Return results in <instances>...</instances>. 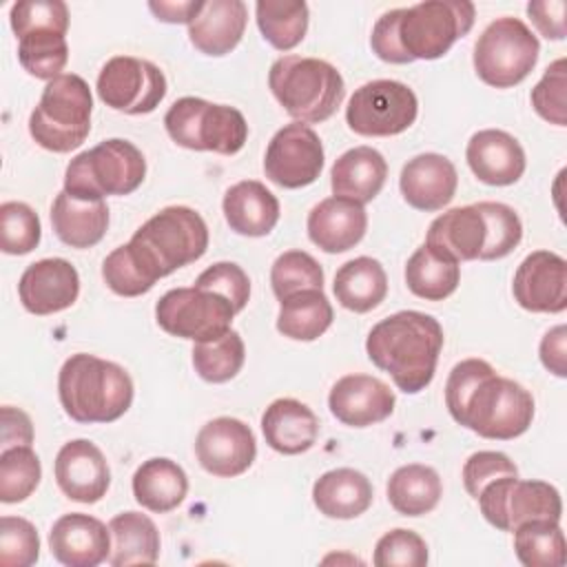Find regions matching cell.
Listing matches in <instances>:
<instances>
[{
    "mask_svg": "<svg viewBox=\"0 0 567 567\" xmlns=\"http://www.w3.org/2000/svg\"><path fill=\"white\" fill-rule=\"evenodd\" d=\"M476 9L467 0H425L385 11L372 27L370 47L390 64L443 58L474 27Z\"/></svg>",
    "mask_w": 567,
    "mask_h": 567,
    "instance_id": "cell-1",
    "label": "cell"
},
{
    "mask_svg": "<svg viewBox=\"0 0 567 567\" xmlns=\"http://www.w3.org/2000/svg\"><path fill=\"white\" fill-rule=\"evenodd\" d=\"M441 348V323L419 310H401L381 319L365 339L370 361L388 372L405 394H416L432 383Z\"/></svg>",
    "mask_w": 567,
    "mask_h": 567,
    "instance_id": "cell-2",
    "label": "cell"
},
{
    "mask_svg": "<svg viewBox=\"0 0 567 567\" xmlns=\"http://www.w3.org/2000/svg\"><path fill=\"white\" fill-rule=\"evenodd\" d=\"M58 396L78 423H111L126 414L133 403L131 374L106 359L89 352L71 354L58 374Z\"/></svg>",
    "mask_w": 567,
    "mask_h": 567,
    "instance_id": "cell-3",
    "label": "cell"
},
{
    "mask_svg": "<svg viewBox=\"0 0 567 567\" xmlns=\"http://www.w3.org/2000/svg\"><path fill=\"white\" fill-rule=\"evenodd\" d=\"M268 86L284 111L303 124L332 117L346 95V84L337 66L303 55L277 58L268 71Z\"/></svg>",
    "mask_w": 567,
    "mask_h": 567,
    "instance_id": "cell-4",
    "label": "cell"
},
{
    "mask_svg": "<svg viewBox=\"0 0 567 567\" xmlns=\"http://www.w3.org/2000/svg\"><path fill=\"white\" fill-rule=\"evenodd\" d=\"M128 246L144 270L157 281L206 252L208 226L188 206H166L135 230Z\"/></svg>",
    "mask_w": 567,
    "mask_h": 567,
    "instance_id": "cell-5",
    "label": "cell"
},
{
    "mask_svg": "<svg viewBox=\"0 0 567 567\" xmlns=\"http://www.w3.org/2000/svg\"><path fill=\"white\" fill-rule=\"evenodd\" d=\"M452 419L483 439L512 441L527 432L534 419V396L514 379L487 370L461 401Z\"/></svg>",
    "mask_w": 567,
    "mask_h": 567,
    "instance_id": "cell-6",
    "label": "cell"
},
{
    "mask_svg": "<svg viewBox=\"0 0 567 567\" xmlns=\"http://www.w3.org/2000/svg\"><path fill=\"white\" fill-rule=\"evenodd\" d=\"M93 95L84 78L62 73L47 82L38 106L29 115V133L51 153L78 148L91 133Z\"/></svg>",
    "mask_w": 567,
    "mask_h": 567,
    "instance_id": "cell-7",
    "label": "cell"
},
{
    "mask_svg": "<svg viewBox=\"0 0 567 567\" xmlns=\"http://www.w3.org/2000/svg\"><path fill=\"white\" fill-rule=\"evenodd\" d=\"M146 175L142 151L120 137L100 142L78 153L64 171V190L82 197L104 199V195H131Z\"/></svg>",
    "mask_w": 567,
    "mask_h": 567,
    "instance_id": "cell-8",
    "label": "cell"
},
{
    "mask_svg": "<svg viewBox=\"0 0 567 567\" xmlns=\"http://www.w3.org/2000/svg\"><path fill=\"white\" fill-rule=\"evenodd\" d=\"M164 126L177 146L190 151L235 155L248 140V124L241 111L193 95L171 104L164 115Z\"/></svg>",
    "mask_w": 567,
    "mask_h": 567,
    "instance_id": "cell-9",
    "label": "cell"
},
{
    "mask_svg": "<svg viewBox=\"0 0 567 567\" xmlns=\"http://www.w3.org/2000/svg\"><path fill=\"white\" fill-rule=\"evenodd\" d=\"M540 44L532 29L512 16L496 18L485 27L474 44V71L494 86L509 89L520 84L538 62Z\"/></svg>",
    "mask_w": 567,
    "mask_h": 567,
    "instance_id": "cell-10",
    "label": "cell"
},
{
    "mask_svg": "<svg viewBox=\"0 0 567 567\" xmlns=\"http://www.w3.org/2000/svg\"><path fill=\"white\" fill-rule=\"evenodd\" d=\"M235 308L228 299L204 288H173L155 306L157 326L179 339L206 343L224 337L233 323Z\"/></svg>",
    "mask_w": 567,
    "mask_h": 567,
    "instance_id": "cell-11",
    "label": "cell"
},
{
    "mask_svg": "<svg viewBox=\"0 0 567 567\" xmlns=\"http://www.w3.org/2000/svg\"><path fill=\"white\" fill-rule=\"evenodd\" d=\"M419 115L414 91L396 80H372L359 86L346 106V122L357 135L390 137L408 131Z\"/></svg>",
    "mask_w": 567,
    "mask_h": 567,
    "instance_id": "cell-12",
    "label": "cell"
},
{
    "mask_svg": "<svg viewBox=\"0 0 567 567\" xmlns=\"http://www.w3.org/2000/svg\"><path fill=\"white\" fill-rule=\"evenodd\" d=\"M476 501L485 520L501 532H514L520 523L534 518L560 520L563 516L560 494L545 481L501 476L487 483Z\"/></svg>",
    "mask_w": 567,
    "mask_h": 567,
    "instance_id": "cell-13",
    "label": "cell"
},
{
    "mask_svg": "<svg viewBox=\"0 0 567 567\" xmlns=\"http://www.w3.org/2000/svg\"><path fill=\"white\" fill-rule=\"evenodd\" d=\"M97 95L113 111L144 115L159 106L166 95V75L148 60L133 55L111 58L97 75Z\"/></svg>",
    "mask_w": 567,
    "mask_h": 567,
    "instance_id": "cell-14",
    "label": "cell"
},
{
    "mask_svg": "<svg viewBox=\"0 0 567 567\" xmlns=\"http://www.w3.org/2000/svg\"><path fill=\"white\" fill-rule=\"evenodd\" d=\"M323 144L303 122L279 128L268 142L264 155L266 177L281 188H303L321 175Z\"/></svg>",
    "mask_w": 567,
    "mask_h": 567,
    "instance_id": "cell-15",
    "label": "cell"
},
{
    "mask_svg": "<svg viewBox=\"0 0 567 567\" xmlns=\"http://www.w3.org/2000/svg\"><path fill=\"white\" fill-rule=\"evenodd\" d=\"M195 454L208 474L233 478L252 465L257 456V441L244 421L217 416L197 432Z\"/></svg>",
    "mask_w": 567,
    "mask_h": 567,
    "instance_id": "cell-16",
    "label": "cell"
},
{
    "mask_svg": "<svg viewBox=\"0 0 567 567\" xmlns=\"http://www.w3.org/2000/svg\"><path fill=\"white\" fill-rule=\"evenodd\" d=\"M512 292L529 312H563L567 308V261L551 250L529 252L514 272Z\"/></svg>",
    "mask_w": 567,
    "mask_h": 567,
    "instance_id": "cell-17",
    "label": "cell"
},
{
    "mask_svg": "<svg viewBox=\"0 0 567 567\" xmlns=\"http://www.w3.org/2000/svg\"><path fill=\"white\" fill-rule=\"evenodd\" d=\"M18 295L27 312L44 317L71 308L80 295V275L62 257H47L27 266Z\"/></svg>",
    "mask_w": 567,
    "mask_h": 567,
    "instance_id": "cell-18",
    "label": "cell"
},
{
    "mask_svg": "<svg viewBox=\"0 0 567 567\" xmlns=\"http://www.w3.org/2000/svg\"><path fill=\"white\" fill-rule=\"evenodd\" d=\"M55 483L64 496L78 503H97L111 485V470L102 450L89 439L64 443L53 463Z\"/></svg>",
    "mask_w": 567,
    "mask_h": 567,
    "instance_id": "cell-19",
    "label": "cell"
},
{
    "mask_svg": "<svg viewBox=\"0 0 567 567\" xmlns=\"http://www.w3.org/2000/svg\"><path fill=\"white\" fill-rule=\"evenodd\" d=\"M394 403L396 399L390 385L370 374H346L328 394L332 416L350 427H368L385 421L394 412Z\"/></svg>",
    "mask_w": 567,
    "mask_h": 567,
    "instance_id": "cell-20",
    "label": "cell"
},
{
    "mask_svg": "<svg viewBox=\"0 0 567 567\" xmlns=\"http://www.w3.org/2000/svg\"><path fill=\"white\" fill-rule=\"evenodd\" d=\"M49 549L66 567H97L111 554V532L100 518L71 512L53 523Z\"/></svg>",
    "mask_w": 567,
    "mask_h": 567,
    "instance_id": "cell-21",
    "label": "cell"
},
{
    "mask_svg": "<svg viewBox=\"0 0 567 567\" xmlns=\"http://www.w3.org/2000/svg\"><path fill=\"white\" fill-rule=\"evenodd\" d=\"M465 159L476 179L489 186L516 184L527 166L520 142L501 128L474 133L467 142Z\"/></svg>",
    "mask_w": 567,
    "mask_h": 567,
    "instance_id": "cell-22",
    "label": "cell"
},
{
    "mask_svg": "<svg viewBox=\"0 0 567 567\" xmlns=\"http://www.w3.org/2000/svg\"><path fill=\"white\" fill-rule=\"evenodd\" d=\"M458 175L454 164L439 153H421L401 168L399 188L403 199L416 210H441L456 193Z\"/></svg>",
    "mask_w": 567,
    "mask_h": 567,
    "instance_id": "cell-23",
    "label": "cell"
},
{
    "mask_svg": "<svg viewBox=\"0 0 567 567\" xmlns=\"http://www.w3.org/2000/svg\"><path fill=\"white\" fill-rule=\"evenodd\" d=\"M248 22V7L241 0H199L195 16L188 22V40L204 55L230 53Z\"/></svg>",
    "mask_w": 567,
    "mask_h": 567,
    "instance_id": "cell-24",
    "label": "cell"
},
{
    "mask_svg": "<svg viewBox=\"0 0 567 567\" xmlns=\"http://www.w3.org/2000/svg\"><path fill=\"white\" fill-rule=\"evenodd\" d=\"M308 237L323 252L337 255L354 248L368 228L365 208L346 197H326L308 213Z\"/></svg>",
    "mask_w": 567,
    "mask_h": 567,
    "instance_id": "cell-25",
    "label": "cell"
},
{
    "mask_svg": "<svg viewBox=\"0 0 567 567\" xmlns=\"http://www.w3.org/2000/svg\"><path fill=\"white\" fill-rule=\"evenodd\" d=\"M425 244L458 264L481 259L487 246V221L483 210L478 204L445 210L430 224Z\"/></svg>",
    "mask_w": 567,
    "mask_h": 567,
    "instance_id": "cell-26",
    "label": "cell"
},
{
    "mask_svg": "<svg viewBox=\"0 0 567 567\" xmlns=\"http://www.w3.org/2000/svg\"><path fill=\"white\" fill-rule=\"evenodd\" d=\"M51 226L58 239L71 248H91L102 241L109 228V206L104 199L60 190L51 206Z\"/></svg>",
    "mask_w": 567,
    "mask_h": 567,
    "instance_id": "cell-27",
    "label": "cell"
},
{
    "mask_svg": "<svg viewBox=\"0 0 567 567\" xmlns=\"http://www.w3.org/2000/svg\"><path fill=\"white\" fill-rule=\"evenodd\" d=\"M261 432L275 452L295 456L315 445L319 419L297 399H275L261 414Z\"/></svg>",
    "mask_w": 567,
    "mask_h": 567,
    "instance_id": "cell-28",
    "label": "cell"
},
{
    "mask_svg": "<svg viewBox=\"0 0 567 567\" xmlns=\"http://www.w3.org/2000/svg\"><path fill=\"white\" fill-rule=\"evenodd\" d=\"M230 230L244 237H264L279 221V199L257 179L233 184L221 202Z\"/></svg>",
    "mask_w": 567,
    "mask_h": 567,
    "instance_id": "cell-29",
    "label": "cell"
},
{
    "mask_svg": "<svg viewBox=\"0 0 567 567\" xmlns=\"http://www.w3.org/2000/svg\"><path fill=\"white\" fill-rule=\"evenodd\" d=\"M388 177V162L372 146H354L337 157L330 171L334 197H346L357 204L372 202Z\"/></svg>",
    "mask_w": 567,
    "mask_h": 567,
    "instance_id": "cell-30",
    "label": "cell"
},
{
    "mask_svg": "<svg viewBox=\"0 0 567 567\" xmlns=\"http://www.w3.org/2000/svg\"><path fill=\"white\" fill-rule=\"evenodd\" d=\"M372 483L365 474L352 467H337L321 474L312 485L315 507L339 520L361 516L372 505Z\"/></svg>",
    "mask_w": 567,
    "mask_h": 567,
    "instance_id": "cell-31",
    "label": "cell"
},
{
    "mask_svg": "<svg viewBox=\"0 0 567 567\" xmlns=\"http://www.w3.org/2000/svg\"><path fill=\"white\" fill-rule=\"evenodd\" d=\"M186 494V472L166 456H153L144 461L133 474V496L148 512L166 514L182 505Z\"/></svg>",
    "mask_w": 567,
    "mask_h": 567,
    "instance_id": "cell-32",
    "label": "cell"
},
{
    "mask_svg": "<svg viewBox=\"0 0 567 567\" xmlns=\"http://www.w3.org/2000/svg\"><path fill=\"white\" fill-rule=\"evenodd\" d=\"M111 554L113 567L155 565L159 558V532L155 523L142 512H122L111 518Z\"/></svg>",
    "mask_w": 567,
    "mask_h": 567,
    "instance_id": "cell-33",
    "label": "cell"
},
{
    "mask_svg": "<svg viewBox=\"0 0 567 567\" xmlns=\"http://www.w3.org/2000/svg\"><path fill=\"white\" fill-rule=\"evenodd\" d=\"M332 290L346 310L363 315L385 299L388 275L381 261L372 257H354L337 270Z\"/></svg>",
    "mask_w": 567,
    "mask_h": 567,
    "instance_id": "cell-34",
    "label": "cell"
},
{
    "mask_svg": "<svg viewBox=\"0 0 567 567\" xmlns=\"http://www.w3.org/2000/svg\"><path fill=\"white\" fill-rule=\"evenodd\" d=\"M385 492L390 505L401 516H423L439 505L443 483L434 467L410 463L392 472Z\"/></svg>",
    "mask_w": 567,
    "mask_h": 567,
    "instance_id": "cell-35",
    "label": "cell"
},
{
    "mask_svg": "<svg viewBox=\"0 0 567 567\" xmlns=\"http://www.w3.org/2000/svg\"><path fill=\"white\" fill-rule=\"evenodd\" d=\"M458 261L436 252L427 244L419 246L405 264V284L410 292L425 301L447 299L458 288Z\"/></svg>",
    "mask_w": 567,
    "mask_h": 567,
    "instance_id": "cell-36",
    "label": "cell"
},
{
    "mask_svg": "<svg viewBox=\"0 0 567 567\" xmlns=\"http://www.w3.org/2000/svg\"><path fill=\"white\" fill-rule=\"evenodd\" d=\"M277 330L295 341H315L332 323L334 312L323 290H303L279 301Z\"/></svg>",
    "mask_w": 567,
    "mask_h": 567,
    "instance_id": "cell-37",
    "label": "cell"
},
{
    "mask_svg": "<svg viewBox=\"0 0 567 567\" xmlns=\"http://www.w3.org/2000/svg\"><path fill=\"white\" fill-rule=\"evenodd\" d=\"M514 551L525 567H563L567 543L560 520L534 518L520 523L514 532Z\"/></svg>",
    "mask_w": 567,
    "mask_h": 567,
    "instance_id": "cell-38",
    "label": "cell"
},
{
    "mask_svg": "<svg viewBox=\"0 0 567 567\" xmlns=\"http://www.w3.org/2000/svg\"><path fill=\"white\" fill-rule=\"evenodd\" d=\"M255 16L264 40L277 51H290L306 38L310 13L303 0H259Z\"/></svg>",
    "mask_w": 567,
    "mask_h": 567,
    "instance_id": "cell-39",
    "label": "cell"
},
{
    "mask_svg": "<svg viewBox=\"0 0 567 567\" xmlns=\"http://www.w3.org/2000/svg\"><path fill=\"white\" fill-rule=\"evenodd\" d=\"M18 60L22 69L38 80H55L69 62V44L64 33L38 29L18 40Z\"/></svg>",
    "mask_w": 567,
    "mask_h": 567,
    "instance_id": "cell-40",
    "label": "cell"
},
{
    "mask_svg": "<svg viewBox=\"0 0 567 567\" xmlns=\"http://www.w3.org/2000/svg\"><path fill=\"white\" fill-rule=\"evenodd\" d=\"M193 368L208 383L235 379L246 359V346L239 332L228 330L224 337L193 346Z\"/></svg>",
    "mask_w": 567,
    "mask_h": 567,
    "instance_id": "cell-41",
    "label": "cell"
},
{
    "mask_svg": "<svg viewBox=\"0 0 567 567\" xmlns=\"http://www.w3.org/2000/svg\"><path fill=\"white\" fill-rule=\"evenodd\" d=\"M42 478V465L31 445L7 447L0 454V501L22 503L29 498Z\"/></svg>",
    "mask_w": 567,
    "mask_h": 567,
    "instance_id": "cell-42",
    "label": "cell"
},
{
    "mask_svg": "<svg viewBox=\"0 0 567 567\" xmlns=\"http://www.w3.org/2000/svg\"><path fill=\"white\" fill-rule=\"evenodd\" d=\"M270 286L279 301L303 290H323V268L306 250H286L270 268Z\"/></svg>",
    "mask_w": 567,
    "mask_h": 567,
    "instance_id": "cell-43",
    "label": "cell"
},
{
    "mask_svg": "<svg viewBox=\"0 0 567 567\" xmlns=\"http://www.w3.org/2000/svg\"><path fill=\"white\" fill-rule=\"evenodd\" d=\"M42 226L38 213L24 202H4L0 206V248L7 255H27L38 248Z\"/></svg>",
    "mask_w": 567,
    "mask_h": 567,
    "instance_id": "cell-44",
    "label": "cell"
},
{
    "mask_svg": "<svg viewBox=\"0 0 567 567\" xmlns=\"http://www.w3.org/2000/svg\"><path fill=\"white\" fill-rule=\"evenodd\" d=\"M104 284L120 297H140L155 286V279L144 270L128 244L117 246L102 261Z\"/></svg>",
    "mask_w": 567,
    "mask_h": 567,
    "instance_id": "cell-45",
    "label": "cell"
},
{
    "mask_svg": "<svg viewBox=\"0 0 567 567\" xmlns=\"http://www.w3.org/2000/svg\"><path fill=\"white\" fill-rule=\"evenodd\" d=\"M487 221V246L483 261L507 257L523 239V224L518 213L501 202H478Z\"/></svg>",
    "mask_w": 567,
    "mask_h": 567,
    "instance_id": "cell-46",
    "label": "cell"
},
{
    "mask_svg": "<svg viewBox=\"0 0 567 567\" xmlns=\"http://www.w3.org/2000/svg\"><path fill=\"white\" fill-rule=\"evenodd\" d=\"M40 558L38 529L20 516L0 518V563L4 567H31Z\"/></svg>",
    "mask_w": 567,
    "mask_h": 567,
    "instance_id": "cell-47",
    "label": "cell"
},
{
    "mask_svg": "<svg viewBox=\"0 0 567 567\" xmlns=\"http://www.w3.org/2000/svg\"><path fill=\"white\" fill-rule=\"evenodd\" d=\"M9 22L18 40L38 29H53L66 35L69 7L62 0H22L11 7Z\"/></svg>",
    "mask_w": 567,
    "mask_h": 567,
    "instance_id": "cell-48",
    "label": "cell"
},
{
    "mask_svg": "<svg viewBox=\"0 0 567 567\" xmlns=\"http://www.w3.org/2000/svg\"><path fill=\"white\" fill-rule=\"evenodd\" d=\"M372 563L377 567H423L427 565V545L416 532L396 527L377 540Z\"/></svg>",
    "mask_w": 567,
    "mask_h": 567,
    "instance_id": "cell-49",
    "label": "cell"
},
{
    "mask_svg": "<svg viewBox=\"0 0 567 567\" xmlns=\"http://www.w3.org/2000/svg\"><path fill=\"white\" fill-rule=\"evenodd\" d=\"M565 89H567V62L558 58L551 62L538 84L532 89V106L534 111L549 124L565 126Z\"/></svg>",
    "mask_w": 567,
    "mask_h": 567,
    "instance_id": "cell-50",
    "label": "cell"
},
{
    "mask_svg": "<svg viewBox=\"0 0 567 567\" xmlns=\"http://www.w3.org/2000/svg\"><path fill=\"white\" fill-rule=\"evenodd\" d=\"M195 286L221 295L224 299L230 301L235 312H241L250 299V279L244 272V268L235 261H217L208 266L195 279Z\"/></svg>",
    "mask_w": 567,
    "mask_h": 567,
    "instance_id": "cell-51",
    "label": "cell"
},
{
    "mask_svg": "<svg viewBox=\"0 0 567 567\" xmlns=\"http://www.w3.org/2000/svg\"><path fill=\"white\" fill-rule=\"evenodd\" d=\"M501 476H518L516 463L503 452H494V450L474 452L463 465V485H465V492L474 501L478 498L481 489L487 483H492Z\"/></svg>",
    "mask_w": 567,
    "mask_h": 567,
    "instance_id": "cell-52",
    "label": "cell"
},
{
    "mask_svg": "<svg viewBox=\"0 0 567 567\" xmlns=\"http://www.w3.org/2000/svg\"><path fill=\"white\" fill-rule=\"evenodd\" d=\"M565 0H534L527 4V16L532 18L534 27L547 40H563L567 33L565 27Z\"/></svg>",
    "mask_w": 567,
    "mask_h": 567,
    "instance_id": "cell-53",
    "label": "cell"
},
{
    "mask_svg": "<svg viewBox=\"0 0 567 567\" xmlns=\"http://www.w3.org/2000/svg\"><path fill=\"white\" fill-rule=\"evenodd\" d=\"M538 352H540L543 365L551 374L567 377V328L565 326H556L549 332H545Z\"/></svg>",
    "mask_w": 567,
    "mask_h": 567,
    "instance_id": "cell-54",
    "label": "cell"
},
{
    "mask_svg": "<svg viewBox=\"0 0 567 567\" xmlns=\"http://www.w3.org/2000/svg\"><path fill=\"white\" fill-rule=\"evenodd\" d=\"M33 425L27 412L13 405L2 408V450L16 445H31Z\"/></svg>",
    "mask_w": 567,
    "mask_h": 567,
    "instance_id": "cell-55",
    "label": "cell"
},
{
    "mask_svg": "<svg viewBox=\"0 0 567 567\" xmlns=\"http://www.w3.org/2000/svg\"><path fill=\"white\" fill-rule=\"evenodd\" d=\"M199 7V0H186V2H148V9L153 11V16L162 22H171V24H179V22H190V18L195 16Z\"/></svg>",
    "mask_w": 567,
    "mask_h": 567,
    "instance_id": "cell-56",
    "label": "cell"
}]
</instances>
